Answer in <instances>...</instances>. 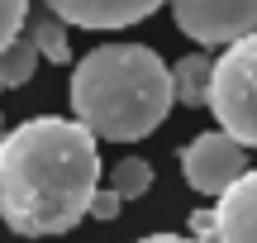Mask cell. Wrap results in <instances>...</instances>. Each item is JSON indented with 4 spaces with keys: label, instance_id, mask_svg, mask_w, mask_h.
Instances as JSON below:
<instances>
[{
    "label": "cell",
    "instance_id": "6da1fadb",
    "mask_svg": "<svg viewBox=\"0 0 257 243\" xmlns=\"http://www.w3.org/2000/svg\"><path fill=\"white\" fill-rule=\"evenodd\" d=\"M81 119L38 114L0 139V219L24 238L67 234L100 191V148Z\"/></svg>",
    "mask_w": 257,
    "mask_h": 243
},
{
    "label": "cell",
    "instance_id": "7a4b0ae2",
    "mask_svg": "<svg viewBox=\"0 0 257 243\" xmlns=\"http://www.w3.org/2000/svg\"><path fill=\"white\" fill-rule=\"evenodd\" d=\"M72 114L110 143H138L172 114V67L143 43H100L72 67Z\"/></svg>",
    "mask_w": 257,
    "mask_h": 243
},
{
    "label": "cell",
    "instance_id": "3957f363",
    "mask_svg": "<svg viewBox=\"0 0 257 243\" xmlns=\"http://www.w3.org/2000/svg\"><path fill=\"white\" fill-rule=\"evenodd\" d=\"M210 110L224 134L257 148V34H243L224 48L210 81Z\"/></svg>",
    "mask_w": 257,
    "mask_h": 243
},
{
    "label": "cell",
    "instance_id": "277c9868",
    "mask_svg": "<svg viewBox=\"0 0 257 243\" xmlns=\"http://www.w3.org/2000/svg\"><path fill=\"white\" fill-rule=\"evenodd\" d=\"M243 172H248V153H243V143L233 139V134H224V129L200 134V139H191L181 148V177L191 181V191H200V196L219 200Z\"/></svg>",
    "mask_w": 257,
    "mask_h": 243
},
{
    "label": "cell",
    "instance_id": "5b68a950",
    "mask_svg": "<svg viewBox=\"0 0 257 243\" xmlns=\"http://www.w3.org/2000/svg\"><path fill=\"white\" fill-rule=\"evenodd\" d=\"M176 29L205 48H229L233 38L257 34V0H172Z\"/></svg>",
    "mask_w": 257,
    "mask_h": 243
},
{
    "label": "cell",
    "instance_id": "8992f818",
    "mask_svg": "<svg viewBox=\"0 0 257 243\" xmlns=\"http://www.w3.org/2000/svg\"><path fill=\"white\" fill-rule=\"evenodd\" d=\"M191 238L195 243H257V172H243L214 200V210H195Z\"/></svg>",
    "mask_w": 257,
    "mask_h": 243
},
{
    "label": "cell",
    "instance_id": "52a82bcc",
    "mask_svg": "<svg viewBox=\"0 0 257 243\" xmlns=\"http://www.w3.org/2000/svg\"><path fill=\"white\" fill-rule=\"evenodd\" d=\"M167 0H43V10H53L62 24L81 29H128L138 19H148Z\"/></svg>",
    "mask_w": 257,
    "mask_h": 243
},
{
    "label": "cell",
    "instance_id": "ba28073f",
    "mask_svg": "<svg viewBox=\"0 0 257 243\" xmlns=\"http://www.w3.org/2000/svg\"><path fill=\"white\" fill-rule=\"evenodd\" d=\"M210 81H214V62L200 53L181 57L172 67V91H176V105H210Z\"/></svg>",
    "mask_w": 257,
    "mask_h": 243
},
{
    "label": "cell",
    "instance_id": "9c48e42d",
    "mask_svg": "<svg viewBox=\"0 0 257 243\" xmlns=\"http://www.w3.org/2000/svg\"><path fill=\"white\" fill-rule=\"evenodd\" d=\"M24 34L34 38L38 57H48V62H72V43H67V24L53 15V10H43V15H29L24 19Z\"/></svg>",
    "mask_w": 257,
    "mask_h": 243
},
{
    "label": "cell",
    "instance_id": "30bf717a",
    "mask_svg": "<svg viewBox=\"0 0 257 243\" xmlns=\"http://www.w3.org/2000/svg\"><path fill=\"white\" fill-rule=\"evenodd\" d=\"M34 72H38V48H34L29 34H19L15 43L0 53V86H24Z\"/></svg>",
    "mask_w": 257,
    "mask_h": 243
},
{
    "label": "cell",
    "instance_id": "8fae6325",
    "mask_svg": "<svg viewBox=\"0 0 257 243\" xmlns=\"http://www.w3.org/2000/svg\"><path fill=\"white\" fill-rule=\"evenodd\" d=\"M110 186L119 191L124 200H138V196H143L148 186H153V167H148L143 158H124L119 167L110 172Z\"/></svg>",
    "mask_w": 257,
    "mask_h": 243
},
{
    "label": "cell",
    "instance_id": "7c38bea8",
    "mask_svg": "<svg viewBox=\"0 0 257 243\" xmlns=\"http://www.w3.org/2000/svg\"><path fill=\"white\" fill-rule=\"evenodd\" d=\"M24 19H29V0H0V53L24 34Z\"/></svg>",
    "mask_w": 257,
    "mask_h": 243
},
{
    "label": "cell",
    "instance_id": "4fadbf2b",
    "mask_svg": "<svg viewBox=\"0 0 257 243\" xmlns=\"http://www.w3.org/2000/svg\"><path fill=\"white\" fill-rule=\"evenodd\" d=\"M119 210H124V196H119L114 186H100V191L91 196V219H114Z\"/></svg>",
    "mask_w": 257,
    "mask_h": 243
},
{
    "label": "cell",
    "instance_id": "5bb4252c",
    "mask_svg": "<svg viewBox=\"0 0 257 243\" xmlns=\"http://www.w3.org/2000/svg\"><path fill=\"white\" fill-rule=\"evenodd\" d=\"M138 243H195V238H181V234H153V238H138Z\"/></svg>",
    "mask_w": 257,
    "mask_h": 243
},
{
    "label": "cell",
    "instance_id": "9a60e30c",
    "mask_svg": "<svg viewBox=\"0 0 257 243\" xmlns=\"http://www.w3.org/2000/svg\"><path fill=\"white\" fill-rule=\"evenodd\" d=\"M0 91H5V86H0Z\"/></svg>",
    "mask_w": 257,
    "mask_h": 243
}]
</instances>
